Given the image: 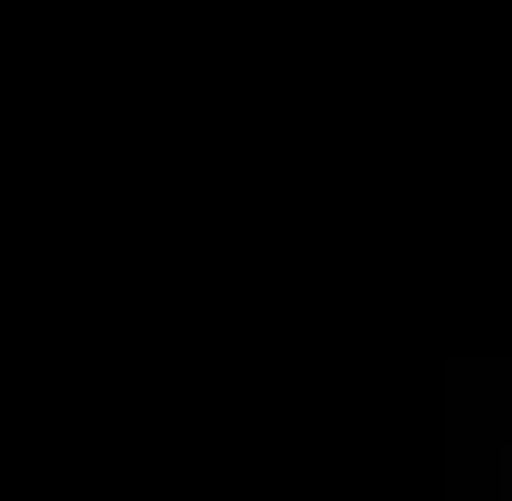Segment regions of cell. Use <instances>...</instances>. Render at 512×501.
Instances as JSON below:
<instances>
[]
</instances>
